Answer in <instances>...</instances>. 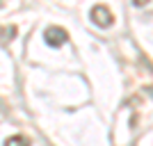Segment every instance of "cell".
Segmentation results:
<instances>
[{
    "mask_svg": "<svg viewBox=\"0 0 153 146\" xmlns=\"http://www.w3.org/2000/svg\"><path fill=\"white\" fill-rule=\"evenodd\" d=\"M0 32L5 34L2 39H14V34H16V27H14V25H9V27H5V30H0Z\"/></svg>",
    "mask_w": 153,
    "mask_h": 146,
    "instance_id": "cell-4",
    "label": "cell"
},
{
    "mask_svg": "<svg viewBox=\"0 0 153 146\" xmlns=\"http://www.w3.org/2000/svg\"><path fill=\"white\" fill-rule=\"evenodd\" d=\"M133 2H135V5H146L149 0H133Z\"/></svg>",
    "mask_w": 153,
    "mask_h": 146,
    "instance_id": "cell-5",
    "label": "cell"
},
{
    "mask_svg": "<svg viewBox=\"0 0 153 146\" xmlns=\"http://www.w3.org/2000/svg\"><path fill=\"white\" fill-rule=\"evenodd\" d=\"M0 7H2V2H0Z\"/></svg>",
    "mask_w": 153,
    "mask_h": 146,
    "instance_id": "cell-6",
    "label": "cell"
},
{
    "mask_svg": "<svg viewBox=\"0 0 153 146\" xmlns=\"http://www.w3.org/2000/svg\"><path fill=\"white\" fill-rule=\"evenodd\" d=\"M44 39H46V44L51 46V48H59L62 44H66V41H69V34H66V30H64V27L53 25V27H48V30L44 32Z\"/></svg>",
    "mask_w": 153,
    "mask_h": 146,
    "instance_id": "cell-1",
    "label": "cell"
},
{
    "mask_svg": "<svg viewBox=\"0 0 153 146\" xmlns=\"http://www.w3.org/2000/svg\"><path fill=\"white\" fill-rule=\"evenodd\" d=\"M91 21L101 27H110L114 23V16H112V12L105 5H94L91 7Z\"/></svg>",
    "mask_w": 153,
    "mask_h": 146,
    "instance_id": "cell-2",
    "label": "cell"
},
{
    "mask_svg": "<svg viewBox=\"0 0 153 146\" xmlns=\"http://www.w3.org/2000/svg\"><path fill=\"white\" fill-rule=\"evenodd\" d=\"M5 146H30V139H25L23 135H14V137L5 139Z\"/></svg>",
    "mask_w": 153,
    "mask_h": 146,
    "instance_id": "cell-3",
    "label": "cell"
}]
</instances>
